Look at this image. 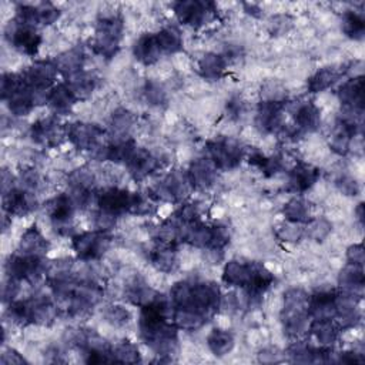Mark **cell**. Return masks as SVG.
<instances>
[{
    "label": "cell",
    "mask_w": 365,
    "mask_h": 365,
    "mask_svg": "<svg viewBox=\"0 0 365 365\" xmlns=\"http://www.w3.org/2000/svg\"><path fill=\"white\" fill-rule=\"evenodd\" d=\"M170 302L171 308L190 309L210 318L221 308L222 295L215 282L184 279L171 288Z\"/></svg>",
    "instance_id": "cell-1"
},
{
    "label": "cell",
    "mask_w": 365,
    "mask_h": 365,
    "mask_svg": "<svg viewBox=\"0 0 365 365\" xmlns=\"http://www.w3.org/2000/svg\"><path fill=\"white\" fill-rule=\"evenodd\" d=\"M54 299L46 295H31L26 299H14L7 304L6 314L19 325H50L58 315Z\"/></svg>",
    "instance_id": "cell-2"
},
{
    "label": "cell",
    "mask_w": 365,
    "mask_h": 365,
    "mask_svg": "<svg viewBox=\"0 0 365 365\" xmlns=\"http://www.w3.org/2000/svg\"><path fill=\"white\" fill-rule=\"evenodd\" d=\"M309 294L301 288H289L284 292L282 309L279 314L284 334L289 339H298L308 331L309 312H308Z\"/></svg>",
    "instance_id": "cell-3"
},
{
    "label": "cell",
    "mask_w": 365,
    "mask_h": 365,
    "mask_svg": "<svg viewBox=\"0 0 365 365\" xmlns=\"http://www.w3.org/2000/svg\"><path fill=\"white\" fill-rule=\"evenodd\" d=\"M231 234L224 224H204L197 221L192 224H184L181 242H187L195 248L208 250L212 252H221L230 242Z\"/></svg>",
    "instance_id": "cell-4"
},
{
    "label": "cell",
    "mask_w": 365,
    "mask_h": 365,
    "mask_svg": "<svg viewBox=\"0 0 365 365\" xmlns=\"http://www.w3.org/2000/svg\"><path fill=\"white\" fill-rule=\"evenodd\" d=\"M124 33V23L120 14H104L97 20L94 36L91 38L93 51L103 58H113L120 48Z\"/></svg>",
    "instance_id": "cell-5"
},
{
    "label": "cell",
    "mask_w": 365,
    "mask_h": 365,
    "mask_svg": "<svg viewBox=\"0 0 365 365\" xmlns=\"http://www.w3.org/2000/svg\"><path fill=\"white\" fill-rule=\"evenodd\" d=\"M111 245V235L106 230H93L71 237V247L76 257L83 262L103 258Z\"/></svg>",
    "instance_id": "cell-6"
},
{
    "label": "cell",
    "mask_w": 365,
    "mask_h": 365,
    "mask_svg": "<svg viewBox=\"0 0 365 365\" xmlns=\"http://www.w3.org/2000/svg\"><path fill=\"white\" fill-rule=\"evenodd\" d=\"M207 158L217 170L228 171L240 165L245 150L240 141L230 137H217L207 143Z\"/></svg>",
    "instance_id": "cell-7"
},
{
    "label": "cell",
    "mask_w": 365,
    "mask_h": 365,
    "mask_svg": "<svg viewBox=\"0 0 365 365\" xmlns=\"http://www.w3.org/2000/svg\"><path fill=\"white\" fill-rule=\"evenodd\" d=\"M177 20L188 27L200 29L217 16V6L212 1L181 0L173 4Z\"/></svg>",
    "instance_id": "cell-8"
},
{
    "label": "cell",
    "mask_w": 365,
    "mask_h": 365,
    "mask_svg": "<svg viewBox=\"0 0 365 365\" xmlns=\"http://www.w3.org/2000/svg\"><path fill=\"white\" fill-rule=\"evenodd\" d=\"M20 74L24 83L47 101V93L56 86L58 70L54 60H37L27 66Z\"/></svg>",
    "instance_id": "cell-9"
},
{
    "label": "cell",
    "mask_w": 365,
    "mask_h": 365,
    "mask_svg": "<svg viewBox=\"0 0 365 365\" xmlns=\"http://www.w3.org/2000/svg\"><path fill=\"white\" fill-rule=\"evenodd\" d=\"M44 262L46 261L41 257L16 252L10 255L4 264L6 275L19 282H33L38 279L43 274H46L47 264Z\"/></svg>",
    "instance_id": "cell-10"
},
{
    "label": "cell",
    "mask_w": 365,
    "mask_h": 365,
    "mask_svg": "<svg viewBox=\"0 0 365 365\" xmlns=\"http://www.w3.org/2000/svg\"><path fill=\"white\" fill-rule=\"evenodd\" d=\"M74 345L83 352L87 364L114 362L111 345L93 329H80L74 338Z\"/></svg>",
    "instance_id": "cell-11"
},
{
    "label": "cell",
    "mask_w": 365,
    "mask_h": 365,
    "mask_svg": "<svg viewBox=\"0 0 365 365\" xmlns=\"http://www.w3.org/2000/svg\"><path fill=\"white\" fill-rule=\"evenodd\" d=\"M4 37L9 44L26 56H36L41 46L43 37L36 27L10 20L4 27Z\"/></svg>",
    "instance_id": "cell-12"
},
{
    "label": "cell",
    "mask_w": 365,
    "mask_h": 365,
    "mask_svg": "<svg viewBox=\"0 0 365 365\" xmlns=\"http://www.w3.org/2000/svg\"><path fill=\"white\" fill-rule=\"evenodd\" d=\"M191 185L188 182L187 174L181 170H173L165 174L161 181L151 190V195L157 201L167 202H184L188 197Z\"/></svg>",
    "instance_id": "cell-13"
},
{
    "label": "cell",
    "mask_w": 365,
    "mask_h": 365,
    "mask_svg": "<svg viewBox=\"0 0 365 365\" xmlns=\"http://www.w3.org/2000/svg\"><path fill=\"white\" fill-rule=\"evenodd\" d=\"M51 227L60 235H68L73 230V220L77 207L67 192L57 194L46 204Z\"/></svg>",
    "instance_id": "cell-14"
},
{
    "label": "cell",
    "mask_w": 365,
    "mask_h": 365,
    "mask_svg": "<svg viewBox=\"0 0 365 365\" xmlns=\"http://www.w3.org/2000/svg\"><path fill=\"white\" fill-rule=\"evenodd\" d=\"M104 130L94 123L74 121L66 125L67 140L81 151H94L101 145Z\"/></svg>",
    "instance_id": "cell-15"
},
{
    "label": "cell",
    "mask_w": 365,
    "mask_h": 365,
    "mask_svg": "<svg viewBox=\"0 0 365 365\" xmlns=\"http://www.w3.org/2000/svg\"><path fill=\"white\" fill-rule=\"evenodd\" d=\"M68 195L74 201L77 210L86 208L96 194V178L94 174L86 168H77L68 174L67 178Z\"/></svg>",
    "instance_id": "cell-16"
},
{
    "label": "cell",
    "mask_w": 365,
    "mask_h": 365,
    "mask_svg": "<svg viewBox=\"0 0 365 365\" xmlns=\"http://www.w3.org/2000/svg\"><path fill=\"white\" fill-rule=\"evenodd\" d=\"M30 138L34 144L56 148L66 137V125H63L57 117H46L34 121L30 127Z\"/></svg>",
    "instance_id": "cell-17"
},
{
    "label": "cell",
    "mask_w": 365,
    "mask_h": 365,
    "mask_svg": "<svg viewBox=\"0 0 365 365\" xmlns=\"http://www.w3.org/2000/svg\"><path fill=\"white\" fill-rule=\"evenodd\" d=\"M287 103L259 101L255 110L257 130L262 134H277L284 124V110Z\"/></svg>",
    "instance_id": "cell-18"
},
{
    "label": "cell",
    "mask_w": 365,
    "mask_h": 365,
    "mask_svg": "<svg viewBox=\"0 0 365 365\" xmlns=\"http://www.w3.org/2000/svg\"><path fill=\"white\" fill-rule=\"evenodd\" d=\"M255 261H242V259H231L222 268V282L228 287H235L240 289H250L254 281Z\"/></svg>",
    "instance_id": "cell-19"
},
{
    "label": "cell",
    "mask_w": 365,
    "mask_h": 365,
    "mask_svg": "<svg viewBox=\"0 0 365 365\" xmlns=\"http://www.w3.org/2000/svg\"><path fill=\"white\" fill-rule=\"evenodd\" d=\"M131 191L111 187L100 191L97 194V205L98 211L108 214L114 218L128 212L130 214V204H131Z\"/></svg>",
    "instance_id": "cell-20"
},
{
    "label": "cell",
    "mask_w": 365,
    "mask_h": 365,
    "mask_svg": "<svg viewBox=\"0 0 365 365\" xmlns=\"http://www.w3.org/2000/svg\"><path fill=\"white\" fill-rule=\"evenodd\" d=\"M37 204L36 194L20 187H13L3 192V210L10 218L11 215L23 217L30 214L37 208Z\"/></svg>",
    "instance_id": "cell-21"
},
{
    "label": "cell",
    "mask_w": 365,
    "mask_h": 365,
    "mask_svg": "<svg viewBox=\"0 0 365 365\" xmlns=\"http://www.w3.org/2000/svg\"><path fill=\"white\" fill-rule=\"evenodd\" d=\"M289 111L294 117V125L305 135L315 133L321 125V111L309 100H299L295 103H288Z\"/></svg>",
    "instance_id": "cell-22"
},
{
    "label": "cell",
    "mask_w": 365,
    "mask_h": 365,
    "mask_svg": "<svg viewBox=\"0 0 365 365\" xmlns=\"http://www.w3.org/2000/svg\"><path fill=\"white\" fill-rule=\"evenodd\" d=\"M125 167L135 181H141L161 167V160L151 151L137 147L125 161Z\"/></svg>",
    "instance_id": "cell-23"
},
{
    "label": "cell",
    "mask_w": 365,
    "mask_h": 365,
    "mask_svg": "<svg viewBox=\"0 0 365 365\" xmlns=\"http://www.w3.org/2000/svg\"><path fill=\"white\" fill-rule=\"evenodd\" d=\"M185 174L191 188L198 191L210 190L217 181V168L207 157L191 161Z\"/></svg>",
    "instance_id": "cell-24"
},
{
    "label": "cell",
    "mask_w": 365,
    "mask_h": 365,
    "mask_svg": "<svg viewBox=\"0 0 365 365\" xmlns=\"http://www.w3.org/2000/svg\"><path fill=\"white\" fill-rule=\"evenodd\" d=\"M349 71V64L339 66H325L318 68L312 76L307 80L308 93H322L332 86H335L346 73Z\"/></svg>",
    "instance_id": "cell-25"
},
{
    "label": "cell",
    "mask_w": 365,
    "mask_h": 365,
    "mask_svg": "<svg viewBox=\"0 0 365 365\" xmlns=\"http://www.w3.org/2000/svg\"><path fill=\"white\" fill-rule=\"evenodd\" d=\"M319 175H321V171L317 167H314L312 164L299 161L288 173L287 191H291L294 194H302L315 185Z\"/></svg>",
    "instance_id": "cell-26"
},
{
    "label": "cell",
    "mask_w": 365,
    "mask_h": 365,
    "mask_svg": "<svg viewBox=\"0 0 365 365\" xmlns=\"http://www.w3.org/2000/svg\"><path fill=\"white\" fill-rule=\"evenodd\" d=\"M338 291L319 289L308 297L309 318H334Z\"/></svg>",
    "instance_id": "cell-27"
},
{
    "label": "cell",
    "mask_w": 365,
    "mask_h": 365,
    "mask_svg": "<svg viewBox=\"0 0 365 365\" xmlns=\"http://www.w3.org/2000/svg\"><path fill=\"white\" fill-rule=\"evenodd\" d=\"M336 96L342 108L364 110V77L356 76L345 80L339 86Z\"/></svg>",
    "instance_id": "cell-28"
},
{
    "label": "cell",
    "mask_w": 365,
    "mask_h": 365,
    "mask_svg": "<svg viewBox=\"0 0 365 365\" xmlns=\"http://www.w3.org/2000/svg\"><path fill=\"white\" fill-rule=\"evenodd\" d=\"M364 284H365L364 269L359 265L346 264L338 275L339 291L344 294H348L359 301L364 295Z\"/></svg>",
    "instance_id": "cell-29"
},
{
    "label": "cell",
    "mask_w": 365,
    "mask_h": 365,
    "mask_svg": "<svg viewBox=\"0 0 365 365\" xmlns=\"http://www.w3.org/2000/svg\"><path fill=\"white\" fill-rule=\"evenodd\" d=\"M133 54L137 61L144 66H151L157 63L161 56L164 54L160 43L155 37V33H145L141 34L133 44Z\"/></svg>",
    "instance_id": "cell-30"
},
{
    "label": "cell",
    "mask_w": 365,
    "mask_h": 365,
    "mask_svg": "<svg viewBox=\"0 0 365 365\" xmlns=\"http://www.w3.org/2000/svg\"><path fill=\"white\" fill-rule=\"evenodd\" d=\"M77 101H78V98L74 94V91L68 87V84L66 81H63V83L53 86L48 90L46 104H48V107L56 114L64 115L73 110V107L76 106Z\"/></svg>",
    "instance_id": "cell-31"
},
{
    "label": "cell",
    "mask_w": 365,
    "mask_h": 365,
    "mask_svg": "<svg viewBox=\"0 0 365 365\" xmlns=\"http://www.w3.org/2000/svg\"><path fill=\"white\" fill-rule=\"evenodd\" d=\"M148 259L157 271L171 274L178 268L177 245L157 242L155 247L151 248L148 254Z\"/></svg>",
    "instance_id": "cell-32"
},
{
    "label": "cell",
    "mask_w": 365,
    "mask_h": 365,
    "mask_svg": "<svg viewBox=\"0 0 365 365\" xmlns=\"http://www.w3.org/2000/svg\"><path fill=\"white\" fill-rule=\"evenodd\" d=\"M48 248H50V242L44 238V235L37 228V225L33 224L23 232V235L19 241L17 252L44 258L46 254L48 252Z\"/></svg>",
    "instance_id": "cell-33"
},
{
    "label": "cell",
    "mask_w": 365,
    "mask_h": 365,
    "mask_svg": "<svg viewBox=\"0 0 365 365\" xmlns=\"http://www.w3.org/2000/svg\"><path fill=\"white\" fill-rule=\"evenodd\" d=\"M308 332L315 338L319 346H334L339 338V327L332 318H314L309 321Z\"/></svg>",
    "instance_id": "cell-34"
},
{
    "label": "cell",
    "mask_w": 365,
    "mask_h": 365,
    "mask_svg": "<svg viewBox=\"0 0 365 365\" xmlns=\"http://www.w3.org/2000/svg\"><path fill=\"white\" fill-rule=\"evenodd\" d=\"M227 66L228 61L222 53H205L198 58L197 70L202 78L208 81H217L224 76Z\"/></svg>",
    "instance_id": "cell-35"
},
{
    "label": "cell",
    "mask_w": 365,
    "mask_h": 365,
    "mask_svg": "<svg viewBox=\"0 0 365 365\" xmlns=\"http://www.w3.org/2000/svg\"><path fill=\"white\" fill-rule=\"evenodd\" d=\"M282 215L285 221L305 225L312 218V205L301 194H295L284 204Z\"/></svg>",
    "instance_id": "cell-36"
},
{
    "label": "cell",
    "mask_w": 365,
    "mask_h": 365,
    "mask_svg": "<svg viewBox=\"0 0 365 365\" xmlns=\"http://www.w3.org/2000/svg\"><path fill=\"white\" fill-rule=\"evenodd\" d=\"M125 297L133 305H137L141 308L154 302L157 298L161 297V294H158L155 289L148 287L144 279L137 277L133 281H130V284L127 285Z\"/></svg>",
    "instance_id": "cell-37"
},
{
    "label": "cell",
    "mask_w": 365,
    "mask_h": 365,
    "mask_svg": "<svg viewBox=\"0 0 365 365\" xmlns=\"http://www.w3.org/2000/svg\"><path fill=\"white\" fill-rule=\"evenodd\" d=\"M134 121H135V117L133 115L131 111H128L127 108H117L111 114L110 124H108L110 141L130 137V130L133 128Z\"/></svg>",
    "instance_id": "cell-38"
},
{
    "label": "cell",
    "mask_w": 365,
    "mask_h": 365,
    "mask_svg": "<svg viewBox=\"0 0 365 365\" xmlns=\"http://www.w3.org/2000/svg\"><path fill=\"white\" fill-rule=\"evenodd\" d=\"M58 74H63L64 78L84 70V51L81 47H73L58 57L54 58Z\"/></svg>",
    "instance_id": "cell-39"
},
{
    "label": "cell",
    "mask_w": 365,
    "mask_h": 365,
    "mask_svg": "<svg viewBox=\"0 0 365 365\" xmlns=\"http://www.w3.org/2000/svg\"><path fill=\"white\" fill-rule=\"evenodd\" d=\"M64 81L74 91V94L77 96L78 100L88 97L96 90V87L98 84L97 76L87 70H81V71L67 77Z\"/></svg>",
    "instance_id": "cell-40"
},
{
    "label": "cell",
    "mask_w": 365,
    "mask_h": 365,
    "mask_svg": "<svg viewBox=\"0 0 365 365\" xmlns=\"http://www.w3.org/2000/svg\"><path fill=\"white\" fill-rule=\"evenodd\" d=\"M248 164L255 167L265 177H272L284 168V160L279 154L265 155L257 150L248 154Z\"/></svg>",
    "instance_id": "cell-41"
},
{
    "label": "cell",
    "mask_w": 365,
    "mask_h": 365,
    "mask_svg": "<svg viewBox=\"0 0 365 365\" xmlns=\"http://www.w3.org/2000/svg\"><path fill=\"white\" fill-rule=\"evenodd\" d=\"M207 345H208L210 351L215 356L220 358V356H224V355H227L228 352L232 351V348L235 345V339H234V335L230 331L215 328L208 334Z\"/></svg>",
    "instance_id": "cell-42"
},
{
    "label": "cell",
    "mask_w": 365,
    "mask_h": 365,
    "mask_svg": "<svg viewBox=\"0 0 365 365\" xmlns=\"http://www.w3.org/2000/svg\"><path fill=\"white\" fill-rule=\"evenodd\" d=\"M155 37L164 54H175L182 48V36L175 26H164L155 33Z\"/></svg>",
    "instance_id": "cell-43"
},
{
    "label": "cell",
    "mask_w": 365,
    "mask_h": 365,
    "mask_svg": "<svg viewBox=\"0 0 365 365\" xmlns=\"http://www.w3.org/2000/svg\"><path fill=\"white\" fill-rule=\"evenodd\" d=\"M342 31L352 40H362L365 34V19L364 14L355 10H346L342 14Z\"/></svg>",
    "instance_id": "cell-44"
},
{
    "label": "cell",
    "mask_w": 365,
    "mask_h": 365,
    "mask_svg": "<svg viewBox=\"0 0 365 365\" xmlns=\"http://www.w3.org/2000/svg\"><path fill=\"white\" fill-rule=\"evenodd\" d=\"M274 234L279 241L295 244L305 237V228H304V224L284 221L275 225Z\"/></svg>",
    "instance_id": "cell-45"
},
{
    "label": "cell",
    "mask_w": 365,
    "mask_h": 365,
    "mask_svg": "<svg viewBox=\"0 0 365 365\" xmlns=\"http://www.w3.org/2000/svg\"><path fill=\"white\" fill-rule=\"evenodd\" d=\"M261 101H271V103H287L288 94L285 86L278 80H267L262 83L259 88Z\"/></svg>",
    "instance_id": "cell-46"
},
{
    "label": "cell",
    "mask_w": 365,
    "mask_h": 365,
    "mask_svg": "<svg viewBox=\"0 0 365 365\" xmlns=\"http://www.w3.org/2000/svg\"><path fill=\"white\" fill-rule=\"evenodd\" d=\"M111 354L114 362H121V364H135L140 362V352L135 344L124 339L120 341L118 344L111 346Z\"/></svg>",
    "instance_id": "cell-47"
},
{
    "label": "cell",
    "mask_w": 365,
    "mask_h": 365,
    "mask_svg": "<svg viewBox=\"0 0 365 365\" xmlns=\"http://www.w3.org/2000/svg\"><path fill=\"white\" fill-rule=\"evenodd\" d=\"M305 237H308L312 241L322 242L332 231V224L324 217H312L305 225Z\"/></svg>",
    "instance_id": "cell-48"
},
{
    "label": "cell",
    "mask_w": 365,
    "mask_h": 365,
    "mask_svg": "<svg viewBox=\"0 0 365 365\" xmlns=\"http://www.w3.org/2000/svg\"><path fill=\"white\" fill-rule=\"evenodd\" d=\"M143 94H144L145 101L153 107L160 108V107L167 106V101H168L167 93H165L164 87L157 81H153V80L145 81L144 88H143Z\"/></svg>",
    "instance_id": "cell-49"
},
{
    "label": "cell",
    "mask_w": 365,
    "mask_h": 365,
    "mask_svg": "<svg viewBox=\"0 0 365 365\" xmlns=\"http://www.w3.org/2000/svg\"><path fill=\"white\" fill-rule=\"evenodd\" d=\"M173 215L182 224H192V222L201 221V207L198 202L184 201Z\"/></svg>",
    "instance_id": "cell-50"
},
{
    "label": "cell",
    "mask_w": 365,
    "mask_h": 365,
    "mask_svg": "<svg viewBox=\"0 0 365 365\" xmlns=\"http://www.w3.org/2000/svg\"><path fill=\"white\" fill-rule=\"evenodd\" d=\"M104 317L106 321L110 322L114 327H123L127 325L131 319V314L127 308L121 307V305H110L107 307V309L104 311Z\"/></svg>",
    "instance_id": "cell-51"
},
{
    "label": "cell",
    "mask_w": 365,
    "mask_h": 365,
    "mask_svg": "<svg viewBox=\"0 0 365 365\" xmlns=\"http://www.w3.org/2000/svg\"><path fill=\"white\" fill-rule=\"evenodd\" d=\"M294 20L288 14H275L268 20V31L272 36H282L292 29Z\"/></svg>",
    "instance_id": "cell-52"
},
{
    "label": "cell",
    "mask_w": 365,
    "mask_h": 365,
    "mask_svg": "<svg viewBox=\"0 0 365 365\" xmlns=\"http://www.w3.org/2000/svg\"><path fill=\"white\" fill-rule=\"evenodd\" d=\"M37 10H38L40 26H50L56 23L61 16V11L53 3H48V1L38 3Z\"/></svg>",
    "instance_id": "cell-53"
},
{
    "label": "cell",
    "mask_w": 365,
    "mask_h": 365,
    "mask_svg": "<svg viewBox=\"0 0 365 365\" xmlns=\"http://www.w3.org/2000/svg\"><path fill=\"white\" fill-rule=\"evenodd\" d=\"M38 185H40V175L34 168H26L20 171L17 177V187L36 192Z\"/></svg>",
    "instance_id": "cell-54"
},
{
    "label": "cell",
    "mask_w": 365,
    "mask_h": 365,
    "mask_svg": "<svg viewBox=\"0 0 365 365\" xmlns=\"http://www.w3.org/2000/svg\"><path fill=\"white\" fill-rule=\"evenodd\" d=\"M245 111H247V104L241 96H232L225 104V113L228 118L234 121L241 120L245 115Z\"/></svg>",
    "instance_id": "cell-55"
},
{
    "label": "cell",
    "mask_w": 365,
    "mask_h": 365,
    "mask_svg": "<svg viewBox=\"0 0 365 365\" xmlns=\"http://www.w3.org/2000/svg\"><path fill=\"white\" fill-rule=\"evenodd\" d=\"M335 185L336 188L345 194V195H349V197H355L359 194V184L355 178H352L351 175H339L335 181Z\"/></svg>",
    "instance_id": "cell-56"
},
{
    "label": "cell",
    "mask_w": 365,
    "mask_h": 365,
    "mask_svg": "<svg viewBox=\"0 0 365 365\" xmlns=\"http://www.w3.org/2000/svg\"><path fill=\"white\" fill-rule=\"evenodd\" d=\"M364 354L356 349H349V351H342V352H335L334 362H344V364H361L364 362Z\"/></svg>",
    "instance_id": "cell-57"
},
{
    "label": "cell",
    "mask_w": 365,
    "mask_h": 365,
    "mask_svg": "<svg viewBox=\"0 0 365 365\" xmlns=\"http://www.w3.org/2000/svg\"><path fill=\"white\" fill-rule=\"evenodd\" d=\"M19 281L13 279V278H6V281L3 282L1 287V297H3V302L4 304H10L11 301H14V297L19 292Z\"/></svg>",
    "instance_id": "cell-58"
},
{
    "label": "cell",
    "mask_w": 365,
    "mask_h": 365,
    "mask_svg": "<svg viewBox=\"0 0 365 365\" xmlns=\"http://www.w3.org/2000/svg\"><path fill=\"white\" fill-rule=\"evenodd\" d=\"M346 261L348 264H354V265H364L365 261V251L362 244H354L351 247H348L346 250Z\"/></svg>",
    "instance_id": "cell-59"
},
{
    "label": "cell",
    "mask_w": 365,
    "mask_h": 365,
    "mask_svg": "<svg viewBox=\"0 0 365 365\" xmlns=\"http://www.w3.org/2000/svg\"><path fill=\"white\" fill-rule=\"evenodd\" d=\"M258 361L264 364H272V362H279L282 361V352L277 348H264L258 352Z\"/></svg>",
    "instance_id": "cell-60"
},
{
    "label": "cell",
    "mask_w": 365,
    "mask_h": 365,
    "mask_svg": "<svg viewBox=\"0 0 365 365\" xmlns=\"http://www.w3.org/2000/svg\"><path fill=\"white\" fill-rule=\"evenodd\" d=\"M1 364H26V358L19 354L16 349L13 348H9V349H4L3 354H1Z\"/></svg>",
    "instance_id": "cell-61"
},
{
    "label": "cell",
    "mask_w": 365,
    "mask_h": 365,
    "mask_svg": "<svg viewBox=\"0 0 365 365\" xmlns=\"http://www.w3.org/2000/svg\"><path fill=\"white\" fill-rule=\"evenodd\" d=\"M242 7H244V11L247 14L252 16V17H261L262 16V9L255 3H244Z\"/></svg>",
    "instance_id": "cell-62"
},
{
    "label": "cell",
    "mask_w": 365,
    "mask_h": 365,
    "mask_svg": "<svg viewBox=\"0 0 365 365\" xmlns=\"http://www.w3.org/2000/svg\"><path fill=\"white\" fill-rule=\"evenodd\" d=\"M355 214H356V218L361 224H364V202H359L356 210H355Z\"/></svg>",
    "instance_id": "cell-63"
}]
</instances>
